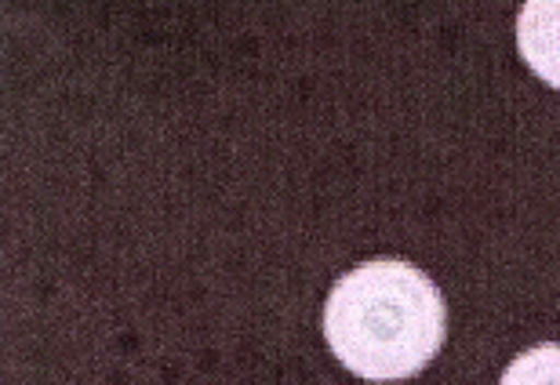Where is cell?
<instances>
[{
	"label": "cell",
	"instance_id": "1",
	"mask_svg": "<svg viewBox=\"0 0 560 385\" xmlns=\"http://www.w3.org/2000/svg\"><path fill=\"white\" fill-rule=\"evenodd\" d=\"M324 335L353 375L411 378L444 342V302L433 280L408 262H368L335 284Z\"/></svg>",
	"mask_w": 560,
	"mask_h": 385
},
{
	"label": "cell",
	"instance_id": "2",
	"mask_svg": "<svg viewBox=\"0 0 560 385\" xmlns=\"http://www.w3.org/2000/svg\"><path fill=\"white\" fill-rule=\"evenodd\" d=\"M517 44L535 77L560 88V0H532V4H524L517 19Z\"/></svg>",
	"mask_w": 560,
	"mask_h": 385
},
{
	"label": "cell",
	"instance_id": "3",
	"mask_svg": "<svg viewBox=\"0 0 560 385\" xmlns=\"http://www.w3.org/2000/svg\"><path fill=\"white\" fill-rule=\"evenodd\" d=\"M502 385H560V346L546 342L528 349L506 368Z\"/></svg>",
	"mask_w": 560,
	"mask_h": 385
}]
</instances>
